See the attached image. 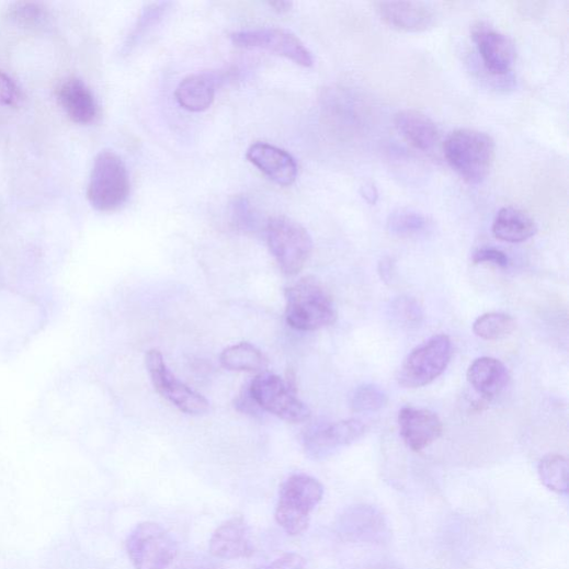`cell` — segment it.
Returning <instances> with one entry per match:
<instances>
[{"instance_id":"6da1fadb","label":"cell","mask_w":569,"mask_h":569,"mask_svg":"<svg viewBox=\"0 0 569 569\" xmlns=\"http://www.w3.org/2000/svg\"><path fill=\"white\" fill-rule=\"evenodd\" d=\"M496 150V141L490 135L469 128L451 133L444 143L448 164L469 184H479L489 177Z\"/></svg>"},{"instance_id":"7a4b0ae2","label":"cell","mask_w":569,"mask_h":569,"mask_svg":"<svg viewBox=\"0 0 569 569\" xmlns=\"http://www.w3.org/2000/svg\"><path fill=\"white\" fill-rule=\"evenodd\" d=\"M286 320L291 328L312 332L331 327L338 310L329 292L314 277H304L286 291Z\"/></svg>"},{"instance_id":"3957f363","label":"cell","mask_w":569,"mask_h":569,"mask_svg":"<svg viewBox=\"0 0 569 569\" xmlns=\"http://www.w3.org/2000/svg\"><path fill=\"white\" fill-rule=\"evenodd\" d=\"M322 498L323 487L319 480L305 474L291 476L281 487L275 511L277 524L291 536L303 534Z\"/></svg>"},{"instance_id":"277c9868","label":"cell","mask_w":569,"mask_h":569,"mask_svg":"<svg viewBox=\"0 0 569 569\" xmlns=\"http://www.w3.org/2000/svg\"><path fill=\"white\" fill-rule=\"evenodd\" d=\"M129 194L130 179L125 162L113 150H102L91 172L89 202L99 212L112 213L126 204Z\"/></svg>"},{"instance_id":"5b68a950","label":"cell","mask_w":569,"mask_h":569,"mask_svg":"<svg viewBox=\"0 0 569 569\" xmlns=\"http://www.w3.org/2000/svg\"><path fill=\"white\" fill-rule=\"evenodd\" d=\"M271 253L284 274L297 275L312 252V239L307 229L286 216H275L266 224Z\"/></svg>"},{"instance_id":"8992f818","label":"cell","mask_w":569,"mask_h":569,"mask_svg":"<svg viewBox=\"0 0 569 569\" xmlns=\"http://www.w3.org/2000/svg\"><path fill=\"white\" fill-rule=\"evenodd\" d=\"M126 550L135 569H167L177 558L179 546L159 524H138L128 535Z\"/></svg>"},{"instance_id":"52a82bcc","label":"cell","mask_w":569,"mask_h":569,"mask_svg":"<svg viewBox=\"0 0 569 569\" xmlns=\"http://www.w3.org/2000/svg\"><path fill=\"white\" fill-rule=\"evenodd\" d=\"M453 355L452 341L440 334L420 345L403 361L397 379L403 388H421L433 383L447 368Z\"/></svg>"},{"instance_id":"ba28073f","label":"cell","mask_w":569,"mask_h":569,"mask_svg":"<svg viewBox=\"0 0 569 569\" xmlns=\"http://www.w3.org/2000/svg\"><path fill=\"white\" fill-rule=\"evenodd\" d=\"M261 410L288 423H303L310 419L308 406L296 396L295 384L272 373H261L250 385Z\"/></svg>"},{"instance_id":"9c48e42d","label":"cell","mask_w":569,"mask_h":569,"mask_svg":"<svg viewBox=\"0 0 569 569\" xmlns=\"http://www.w3.org/2000/svg\"><path fill=\"white\" fill-rule=\"evenodd\" d=\"M146 367L155 389L173 402L182 412L191 416H202L209 409V402L183 382L178 379L169 369L164 357L156 350L146 355Z\"/></svg>"},{"instance_id":"30bf717a","label":"cell","mask_w":569,"mask_h":569,"mask_svg":"<svg viewBox=\"0 0 569 569\" xmlns=\"http://www.w3.org/2000/svg\"><path fill=\"white\" fill-rule=\"evenodd\" d=\"M234 45L261 48L285 57L301 67H311L314 58L305 44L292 32L276 29L241 31L231 35Z\"/></svg>"},{"instance_id":"8fae6325","label":"cell","mask_w":569,"mask_h":569,"mask_svg":"<svg viewBox=\"0 0 569 569\" xmlns=\"http://www.w3.org/2000/svg\"><path fill=\"white\" fill-rule=\"evenodd\" d=\"M337 531L343 539L353 543H383L389 535L383 513L367 504L346 509L338 520Z\"/></svg>"},{"instance_id":"7c38bea8","label":"cell","mask_w":569,"mask_h":569,"mask_svg":"<svg viewBox=\"0 0 569 569\" xmlns=\"http://www.w3.org/2000/svg\"><path fill=\"white\" fill-rule=\"evenodd\" d=\"M366 426L356 419L323 425L309 431L304 439L307 455L316 460L327 459L343 447L357 442Z\"/></svg>"},{"instance_id":"4fadbf2b","label":"cell","mask_w":569,"mask_h":569,"mask_svg":"<svg viewBox=\"0 0 569 569\" xmlns=\"http://www.w3.org/2000/svg\"><path fill=\"white\" fill-rule=\"evenodd\" d=\"M471 37L487 69L496 75L511 70L515 61V48L507 35L490 24L478 22L471 27Z\"/></svg>"},{"instance_id":"5bb4252c","label":"cell","mask_w":569,"mask_h":569,"mask_svg":"<svg viewBox=\"0 0 569 569\" xmlns=\"http://www.w3.org/2000/svg\"><path fill=\"white\" fill-rule=\"evenodd\" d=\"M399 434L409 448L422 452L443 434V423L432 411L406 406L398 414Z\"/></svg>"},{"instance_id":"9a60e30c","label":"cell","mask_w":569,"mask_h":569,"mask_svg":"<svg viewBox=\"0 0 569 569\" xmlns=\"http://www.w3.org/2000/svg\"><path fill=\"white\" fill-rule=\"evenodd\" d=\"M247 157L277 185L291 186L297 179L298 167L295 158L277 146L258 141L250 146Z\"/></svg>"},{"instance_id":"2e32d148","label":"cell","mask_w":569,"mask_h":569,"mask_svg":"<svg viewBox=\"0 0 569 569\" xmlns=\"http://www.w3.org/2000/svg\"><path fill=\"white\" fill-rule=\"evenodd\" d=\"M375 10L386 25L399 32L421 33L435 23V13L424 3L379 2Z\"/></svg>"},{"instance_id":"e0dca14e","label":"cell","mask_w":569,"mask_h":569,"mask_svg":"<svg viewBox=\"0 0 569 569\" xmlns=\"http://www.w3.org/2000/svg\"><path fill=\"white\" fill-rule=\"evenodd\" d=\"M251 530L242 517H232L216 528L209 540V551L220 559L249 558L254 551Z\"/></svg>"},{"instance_id":"ac0fdd59","label":"cell","mask_w":569,"mask_h":569,"mask_svg":"<svg viewBox=\"0 0 569 569\" xmlns=\"http://www.w3.org/2000/svg\"><path fill=\"white\" fill-rule=\"evenodd\" d=\"M57 101L69 117L78 125H90L98 118L99 106L92 91L83 80L68 77L56 90Z\"/></svg>"},{"instance_id":"d6986e66","label":"cell","mask_w":569,"mask_h":569,"mask_svg":"<svg viewBox=\"0 0 569 569\" xmlns=\"http://www.w3.org/2000/svg\"><path fill=\"white\" fill-rule=\"evenodd\" d=\"M394 124L398 134L409 144L422 151H429L435 147L440 139L436 124L425 114L405 110L394 117Z\"/></svg>"},{"instance_id":"ffe728a7","label":"cell","mask_w":569,"mask_h":569,"mask_svg":"<svg viewBox=\"0 0 569 569\" xmlns=\"http://www.w3.org/2000/svg\"><path fill=\"white\" fill-rule=\"evenodd\" d=\"M467 380L479 395L493 398L505 389L510 374L501 361L493 357H480L470 364Z\"/></svg>"},{"instance_id":"44dd1931","label":"cell","mask_w":569,"mask_h":569,"mask_svg":"<svg viewBox=\"0 0 569 569\" xmlns=\"http://www.w3.org/2000/svg\"><path fill=\"white\" fill-rule=\"evenodd\" d=\"M216 77L209 72L190 75L183 79L177 89L179 104L194 113L208 110L216 95Z\"/></svg>"},{"instance_id":"7402d4cb","label":"cell","mask_w":569,"mask_h":569,"mask_svg":"<svg viewBox=\"0 0 569 569\" xmlns=\"http://www.w3.org/2000/svg\"><path fill=\"white\" fill-rule=\"evenodd\" d=\"M492 230L498 239L516 243L532 238L537 231V225L524 210L504 207L498 213Z\"/></svg>"},{"instance_id":"603a6c76","label":"cell","mask_w":569,"mask_h":569,"mask_svg":"<svg viewBox=\"0 0 569 569\" xmlns=\"http://www.w3.org/2000/svg\"><path fill=\"white\" fill-rule=\"evenodd\" d=\"M220 364L228 371L260 372L269 366V361L254 345L240 343L224 350Z\"/></svg>"},{"instance_id":"cb8c5ba5","label":"cell","mask_w":569,"mask_h":569,"mask_svg":"<svg viewBox=\"0 0 569 569\" xmlns=\"http://www.w3.org/2000/svg\"><path fill=\"white\" fill-rule=\"evenodd\" d=\"M516 330L515 319L503 312H489L479 316L474 325L473 332L485 341H500Z\"/></svg>"},{"instance_id":"d4e9b609","label":"cell","mask_w":569,"mask_h":569,"mask_svg":"<svg viewBox=\"0 0 569 569\" xmlns=\"http://www.w3.org/2000/svg\"><path fill=\"white\" fill-rule=\"evenodd\" d=\"M538 476L547 489L559 496L568 493V460L558 454L544 456L538 464Z\"/></svg>"},{"instance_id":"484cf974","label":"cell","mask_w":569,"mask_h":569,"mask_svg":"<svg viewBox=\"0 0 569 569\" xmlns=\"http://www.w3.org/2000/svg\"><path fill=\"white\" fill-rule=\"evenodd\" d=\"M429 226L426 216L409 208H399L392 212L387 220L388 231L398 237L421 235L428 230Z\"/></svg>"},{"instance_id":"4316f807","label":"cell","mask_w":569,"mask_h":569,"mask_svg":"<svg viewBox=\"0 0 569 569\" xmlns=\"http://www.w3.org/2000/svg\"><path fill=\"white\" fill-rule=\"evenodd\" d=\"M388 402L387 394L378 386L364 384L351 395L350 406L359 414L375 413L385 408Z\"/></svg>"},{"instance_id":"83f0119b","label":"cell","mask_w":569,"mask_h":569,"mask_svg":"<svg viewBox=\"0 0 569 569\" xmlns=\"http://www.w3.org/2000/svg\"><path fill=\"white\" fill-rule=\"evenodd\" d=\"M172 7V3L161 2L147 5L134 27L126 48L130 49L137 45L161 20Z\"/></svg>"},{"instance_id":"f1b7e54d","label":"cell","mask_w":569,"mask_h":569,"mask_svg":"<svg viewBox=\"0 0 569 569\" xmlns=\"http://www.w3.org/2000/svg\"><path fill=\"white\" fill-rule=\"evenodd\" d=\"M48 13L39 3L19 2L10 7L8 18L24 27H38L47 20Z\"/></svg>"},{"instance_id":"f546056e","label":"cell","mask_w":569,"mask_h":569,"mask_svg":"<svg viewBox=\"0 0 569 569\" xmlns=\"http://www.w3.org/2000/svg\"><path fill=\"white\" fill-rule=\"evenodd\" d=\"M391 315L402 328L416 329L420 327L424 314L414 298L399 297L391 305Z\"/></svg>"},{"instance_id":"4dcf8cb0","label":"cell","mask_w":569,"mask_h":569,"mask_svg":"<svg viewBox=\"0 0 569 569\" xmlns=\"http://www.w3.org/2000/svg\"><path fill=\"white\" fill-rule=\"evenodd\" d=\"M23 102V93L15 80L0 70V105L18 107Z\"/></svg>"},{"instance_id":"1f68e13d","label":"cell","mask_w":569,"mask_h":569,"mask_svg":"<svg viewBox=\"0 0 569 569\" xmlns=\"http://www.w3.org/2000/svg\"><path fill=\"white\" fill-rule=\"evenodd\" d=\"M474 264H492L501 269H507L510 264L508 255L494 248H482L473 255Z\"/></svg>"},{"instance_id":"d6a6232c","label":"cell","mask_w":569,"mask_h":569,"mask_svg":"<svg viewBox=\"0 0 569 569\" xmlns=\"http://www.w3.org/2000/svg\"><path fill=\"white\" fill-rule=\"evenodd\" d=\"M306 559L297 553H287L258 569H304Z\"/></svg>"},{"instance_id":"836d02e7","label":"cell","mask_w":569,"mask_h":569,"mask_svg":"<svg viewBox=\"0 0 569 569\" xmlns=\"http://www.w3.org/2000/svg\"><path fill=\"white\" fill-rule=\"evenodd\" d=\"M248 388L243 389L238 397L236 398V409L246 414H260L261 408L255 401L250 386H247Z\"/></svg>"},{"instance_id":"e575fe53","label":"cell","mask_w":569,"mask_h":569,"mask_svg":"<svg viewBox=\"0 0 569 569\" xmlns=\"http://www.w3.org/2000/svg\"><path fill=\"white\" fill-rule=\"evenodd\" d=\"M392 271H394V263L390 259L385 258L380 261L378 273L380 275V278L385 282H391L392 280Z\"/></svg>"},{"instance_id":"d590c367","label":"cell","mask_w":569,"mask_h":569,"mask_svg":"<svg viewBox=\"0 0 569 569\" xmlns=\"http://www.w3.org/2000/svg\"><path fill=\"white\" fill-rule=\"evenodd\" d=\"M361 195L371 205H375L378 201V191L373 184H365L361 189Z\"/></svg>"},{"instance_id":"8d00e7d4","label":"cell","mask_w":569,"mask_h":569,"mask_svg":"<svg viewBox=\"0 0 569 569\" xmlns=\"http://www.w3.org/2000/svg\"><path fill=\"white\" fill-rule=\"evenodd\" d=\"M269 7L278 14L288 13L292 8V2H286V0H276V2H269Z\"/></svg>"}]
</instances>
